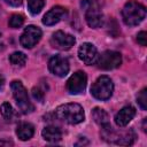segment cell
Masks as SVG:
<instances>
[{"label":"cell","instance_id":"6da1fadb","mask_svg":"<svg viewBox=\"0 0 147 147\" xmlns=\"http://www.w3.org/2000/svg\"><path fill=\"white\" fill-rule=\"evenodd\" d=\"M55 116L70 125H76L85 119L84 109L78 103H64L59 106L55 110Z\"/></svg>","mask_w":147,"mask_h":147},{"label":"cell","instance_id":"7a4b0ae2","mask_svg":"<svg viewBox=\"0 0 147 147\" xmlns=\"http://www.w3.org/2000/svg\"><path fill=\"white\" fill-rule=\"evenodd\" d=\"M146 17V8L144 5L131 0L126 2L122 9V18L129 26H134L141 23Z\"/></svg>","mask_w":147,"mask_h":147},{"label":"cell","instance_id":"3957f363","mask_svg":"<svg viewBox=\"0 0 147 147\" xmlns=\"http://www.w3.org/2000/svg\"><path fill=\"white\" fill-rule=\"evenodd\" d=\"M101 127H102V131H101L102 139L108 142L129 146V145H132L136 139V134H134L133 130H126V131H121V132L114 131L110 124L101 126Z\"/></svg>","mask_w":147,"mask_h":147},{"label":"cell","instance_id":"277c9868","mask_svg":"<svg viewBox=\"0 0 147 147\" xmlns=\"http://www.w3.org/2000/svg\"><path fill=\"white\" fill-rule=\"evenodd\" d=\"M83 9L85 10V20L88 26L93 29L101 28L103 25V14L95 0H82L80 2Z\"/></svg>","mask_w":147,"mask_h":147},{"label":"cell","instance_id":"5b68a950","mask_svg":"<svg viewBox=\"0 0 147 147\" xmlns=\"http://www.w3.org/2000/svg\"><path fill=\"white\" fill-rule=\"evenodd\" d=\"M10 87H11L13 96H14V99H15L18 108H20V110L22 113H24V114L32 113L34 110V107H33V105L30 101L28 91L24 87V85L20 80H14V82H11Z\"/></svg>","mask_w":147,"mask_h":147},{"label":"cell","instance_id":"8992f818","mask_svg":"<svg viewBox=\"0 0 147 147\" xmlns=\"http://www.w3.org/2000/svg\"><path fill=\"white\" fill-rule=\"evenodd\" d=\"M114 91L113 80L108 76H100L91 87V94L101 101L108 100Z\"/></svg>","mask_w":147,"mask_h":147},{"label":"cell","instance_id":"52a82bcc","mask_svg":"<svg viewBox=\"0 0 147 147\" xmlns=\"http://www.w3.org/2000/svg\"><path fill=\"white\" fill-rule=\"evenodd\" d=\"M96 67L102 70H111L118 68L122 63V55L115 51H106L95 60Z\"/></svg>","mask_w":147,"mask_h":147},{"label":"cell","instance_id":"ba28073f","mask_svg":"<svg viewBox=\"0 0 147 147\" xmlns=\"http://www.w3.org/2000/svg\"><path fill=\"white\" fill-rule=\"evenodd\" d=\"M41 34L42 32L38 26L28 25L20 38V42L24 48H32L41 39Z\"/></svg>","mask_w":147,"mask_h":147},{"label":"cell","instance_id":"9c48e42d","mask_svg":"<svg viewBox=\"0 0 147 147\" xmlns=\"http://www.w3.org/2000/svg\"><path fill=\"white\" fill-rule=\"evenodd\" d=\"M76 42L74 36L64 32V31H56L53 33L51 38V44L54 48L60 51H68L70 49Z\"/></svg>","mask_w":147,"mask_h":147},{"label":"cell","instance_id":"30bf717a","mask_svg":"<svg viewBox=\"0 0 147 147\" xmlns=\"http://www.w3.org/2000/svg\"><path fill=\"white\" fill-rule=\"evenodd\" d=\"M87 83V76L84 71H77L70 76L67 82V90L70 94H79L84 92Z\"/></svg>","mask_w":147,"mask_h":147},{"label":"cell","instance_id":"8fae6325","mask_svg":"<svg viewBox=\"0 0 147 147\" xmlns=\"http://www.w3.org/2000/svg\"><path fill=\"white\" fill-rule=\"evenodd\" d=\"M48 69L49 71L57 76V77H64L69 72V62L68 59L61 55H54L48 61Z\"/></svg>","mask_w":147,"mask_h":147},{"label":"cell","instance_id":"7c38bea8","mask_svg":"<svg viewBox=\"0 0 147 147\" xmlns=\"http://www.w3.org/2000/svg\"><path fill=\"white\" fill-rule=\"evenodd\" d=\"M78 57L85 64H93L98 57L96 47L91 42H84L78 48Z\"/></svg>","mask_w":147,"mask_h":147},{"label":"cell","instance_id":"4fadbf2b","mask_svg":"<svg viewBox=\"0 0 147 147\" xmlns=\"http://www.w3.org/2000/svg\"><path fill=\"white\" fill-rule=\"evenodd\" d=\"M67 16V9L62 6H55L52 9H49L42 18V23L45 25H54L56 23H59L62 18H64Z\"/></svg>","mask_w":147,"mask_h":147},{"label":"cell","instance_id":"5bb4252c","mask_svg":"<svg viewBox=\"0 0 147 147\" xmlns=\"http://www.w3.org/2000/svg\"><path fill=\"white\" fill-rule=\"evenodd\" d=\"M136 116V109L132 106H126L123 107L115 116V123L119 127L126 126Z\"/></svg>","mask_w":147,"mask_h":147},{"label":"cell","instance_id":"9a60e30c","mask_svg":"<svg viewBox=\"0 0 147 147\" xmlns=\"http://www.w3.org/2000/svg\"><path fill=\"white\" fill-rule=\"evenodd\" d=\"M41 136L46 141L54 144V142H59L61 140L62 132L59 127H56L54 125H48V126L44 127V130L41 131Z\"/></svg>","mask_w":147,"mask_h":147},{"label":"cell","instance_id":"2e32d148","mask_svg":"<svg viewBox=\"0 0 147 147\" xmlns=\"http://www.w3.org/2000/svg\"><path fill=\"white\" fill-rule=\"evenodd\" d=\"M34 133V126L31 124V123H26V122H23V123H20L17 129H16V134L17 137L25 141V140H29L30 138H32Z\"/></svg>","mask_w":147,"mask_h":147},{"label":"cell","instance_id":"e0dca14e","mask_svg":"<svg viewBox=\"0 0 147 147\" xmlns=\"http://www.w3.org/2000/svg\"><path fill=\"white\" fill-rule=\"evenodd\" d=\"M92 117H93L94 122L96 124H99L100 126H105V125L110 124L109 123V116H108V114L103 109H101V108H98V107L94 108L92 110Z\"/></svg>","mask_w":147,"mask_h":147},{"label":"cell","instance_id":"ac0fdd59","mask_svg":"<svg viewBox=\"0 0 147 147\" xmlns=\"http://www.w3.org/2000/svg\"><path fill=\"white\" fill-rule=\"evenodd\" d=\"M0 114L3 117V119H6L7 122H11L15 118V110L13 109L11 105L9 102H3L0 106Z\"/></svg>","mask_w":147,"mask_h":147},{"label":"cell","instance_id":"d6986e66","mask_svg":"<svg viewBox=\"0 0 147 147\" xmlns=\"http://www.w3.org/2000/svg\"><path fill=\"white\" fill-rule=\"evenodd\" d=\"M9 62L15 67H23L26 62V55L22 52H14L9 55Z\"/></svg>","mask_w":147,"mask_h":147},{"label":"cell","instance_id":"ffe728a7","mask_svg":"<svg viewBox=\"0 0 147 147\" xmlns=\"http://www.w3.org/2000/svg\"><path fill=\"white\" fill-rule=\"evenodd\" d=\"M45 6V0H28V8L32 15H37Z\"/></svg>","mask_w":147,"mask_h":147},{"label":"cell","instance_id":"44dd1931","mask_svg":"<svg viewBox=\"0 0 147 147\" xmlns=\"http://www.w3.org/2000/svg\"><path fill=\"white\" fill-rule=\"evenodd\" d=\"M23 23H24V17L21 14H14V15H11L10 18H9V22H8L9 26L13 28V29L20 28Z\"/></svg>","mask_w":147,"mask_h":147},{"label":"cell","instance_id":"7402d4cb","mask_svg":"<svg viewBox=\"0 0 147 147\" xmlns=\"http://www.w3.org/2000/svg\"><path fill=\"white\" fill-rule=\"evenodd\" d=\"M137 102L142 110L147 109V88H142L137 95Z\"/></svg>","mask_w":147,"mask_h":147},{"label":"cell","instance_id":"603a6c76","mask_svg":"<svg viewBox=\"0 0 147 147\" xmlns=\"http://www.w3.org/2000/svg\"><path fill=\"white\" fill-rule=\"evenodd\" d=\"M32 95L37 101H39V102L44 101V92L39 87H33L32 88Z\"/></svg>","mask_w":147,"mask_h":147},{"label":"cell","instance_id":"cb8c5ba5","mask_svg":"<svg viewBox=\"0 0 147 147\" xmlns=\"http://www.w3.org/2000/svg\"><path fill=\"white\" fill-rule=\"evenodd\" d=\"M137 41L138 44H140L141 46H146L147 45V33L145 31H141L137 34Z\"/></svg>","mask_w":147,"mask_h":147},{"label":"cell","instance_id":"d4e9b609","mask_svg":"<svg viewBox=\"0 0 147 147\" xmlns=\"http://www.w3.org/2000/svg\"><path fill=\"white\" fill-rule=\"evenodd\" d=\"M6 3L13 6V7H18L22 5V0H3Z\"/></svg>","mask_w":147,"mask_h":147},{"label":"cell","instance_id":"484cf974","mask_svg":"<svg viewBox=\"0 0 147 147\" xmlns=\"http://www.w3.org/2000/svg\"><path fill=\"white\" fill-rule=\"evenodd\" d=\"M3 85H5V78H3V76L0 74V90L3 87Z\"/></svg>","mask_w":147,"mask_h":147},{"label":"cell","instance_id":"4316f807","mask_svg":"<svg viewBox=\"0 0 147 147\" xmlns=\"http://www.w3.org/2000/svg\"><path fill=\"white\" fill-rule=\"evenodd\" d=\"M0 145H6V146H9V145H13V142H10V141H3V140H0Z\"/></svg>","mask_w":147,"mask_h":147},{"label":"cell","instance_id":"83f0119b","mask_svg":"<svg viewBox=\"0 0 147 147\" xmlns=\"http://www.w3.org/2000/svg\"><path fill=\"white\" fill-rule=\"evenodd\" d=\"M142 130L146 132V118H144V129Z\"/></svg>","mask_w":147,"mask_h":147}]
</instances>
